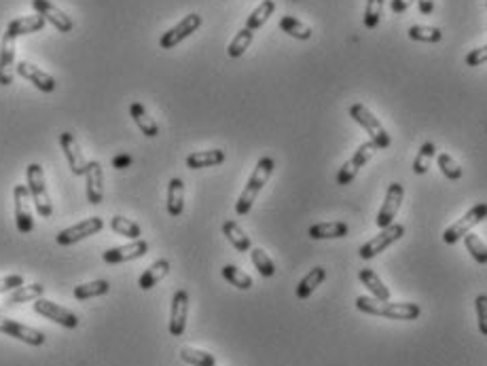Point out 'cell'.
<instances>
[{
	"mask_svg": "<svg viewBox=\"0 0 487 366\" xmlns=\"http://www.w3.org/2000/svg\"><path fill=\"white\" fill-rule=\"evenodd\" d=\"M273 168H276V161H273L271 157H261V159H258V163H256L254 172L250 174L248 183H246V186H244L242 195H240V199H238V203H236V212H238V216H246V214L252 210V205H254V201H256L258 193L263 190V186H265L267 181L271 178Z\"/></svg>",
	"mask_w": 487,
	"mask_h": 366,
	"instance_id": "6da1fadb",
	"label": "cell"
},
{
	"mask_svg": "<svg viewBox=\"0 0 487 366\" xmlns=\"http://www.w3.org/2000/svg\"><path fill=\"white\" fill-rule=\"evenodd\" d=\"M356 309L368 313V315H381L390 320H418L422 309L416 303H390V301H377L373 297H358L356 299Z\"/></svg>",
	"mask_w": 487,
	"mask_h": 366,
	"instance_id": "7a4b0ae2",
	"label": "cell"
},
{
	"mask_svg": "<svg viewBox=\"0 0 487 366\" xmlns=\"http://www.w3.org/2000/svg\"><path fill=\"white\" fill-rule=\"evenodd\" d=\"M350 117L365 129L366 133H368V138H371V142H373L377 148H388V146L392 144V138H390V133L386 131V127H383L381 121L366 108L365 104H361V102L352 104V106H350Z\"/></svg>",
	"mask_w": 487,
	"mask_h": 366,
	"instance_id": "3957f363",
	"label": "cell"
},
{
	"mask_svg": "<svg viewBox=\"0 0 487 366\" xmlns=\"http://www.w3.org/2000/svg\"><path fill=\"white\" fill-rule=\"evenodd\" d=\"M26 178H28V190L32 195V201L36 205V212L43 218H49L54 214V205L47 193V183H45V172L39 163H30L26 168Z\"/></svg>",
	"mask_w": 487,
	"mask_h": 366,
	"instance_id": "277c9868",
	"label": "cell"
},
{
	"mask_svg": "<svg viewBox=\"0 0 487 366\" xmlns=\"http://www.w3.org/2000/svg\"><path fill=\"white\" fill-rule=\"evenodd\" d=\"M487 218V203H477L475 208H471L462 218H458V223H453L451 227L445 229L443 233V242L447 245L458 244L466 233H471L479 223H483Z\"/></svg>",
	"mask_w": 487,
	"mask_h": 366,
	"instance_id": "5b68a950",
	"label": "cell"
},
{
	"mask_svg": "<svg viewBox=\"0 0 487 366\" xmlns=\"http://www.w3.org/2000/svg\"><path fill=\"white\" fill-rule=\"evenodd\" d=\"M405 238V225H398V223H392L390 227L381 229V233H377L373 240H368L365 245H361L358 250V256L365 258V260H371L373 256L386 252L392 244H396L398 240Z\"/></svg>",
	"mask_w": 487,
	"mask_h": 366,
	"instance_id": "8992f818",
	"label": "cell"
},
{
	"mask_svg": "<svg viewBox=\"0 0 487 366\" xmlns=\"http://www.w3.org/2000/svg\"><path fill=\"white\" fill-rule=\"evenodd\" d=\"M30 190L26 184H15L13 188V214H15V225L17 231L21 235L32 233L34 229V218H32V210H30Z\"/></svg>",
	"mask_w": 487,
	"mask_h": 366,
	"instance_id": "52a82bcc",
	"label": "cell"
},
{
	"mask_svg": "<svg viewBox=\"0 0 487 366\" xmlns=\"http://www.w3.org/2000/svg\"><path fill=\"white\" fill-rule=\"evenodd\" d=\"M199 26H201V15L189 13L174 28H170L168 32H164V36L159 39V47L161 49H174L179 43H183L184 39H189L193 32H197Z\"/></svg>",
	"mask_w": 487,
	"mask_h": 366,
	"instance_id": "ba28073f",
	"label": "cell"
},
{
	"mask_svg": "<svg viewBox=\"0 0 487 366\" xmlns=\"http://www.w3.org/2000/svg\"><path fill=\"white\" fill-rule=\"evenodd\" d=\"M403 197H405L403 184L392 183L388 186L383 205H381V210H379V214H377V220H375L379 229H386V227H390V225L394 223V218H396V214H398V210H401V205H403Z\"/></svg>",
	"mask_w": 487,
	"mask_h": 366,
	"instance_id": "9c48e42d",
	"label": "cell"
},
{
	"mask_svg": "<svg viewBox=\"0 0 487 366\" xmlns=\"http://www.w3.org/2000/svg\"><path fill=\"white\" fill-rule=\"evenodd\" d=\"M0 332L17 339V341H24L28 345H34V347H41L45 343V335L32 326H26V324H19L11 317H6L4 313H0Z\"/></svg>",
	"mask_w": 487,
	"mask_h": 366,
	"instance_id": "30bf717a",
	"label": "cell"
},
{
	"mask_svg": "<svg viewBox=\"0 0 487 366\" xmlns=\"http://www.w3.org/2000/svg\"><path fill=\"white\" fill-rule=\"evenodd\" d=\"M375 151H377V146H375L371 140L365 142V144H361V146L356 148V153L352 155V159L346 161L343 168L339 170V174H337V184L348 186V184L352 183V181L356 178V174L361 172V168H363L365 163H368V159L373 157Z\"/></svg>",
	"mask_w": 487,
	"mask_h": 366,
	"instance_id": "8fae6325",
	"label": "cell"
},
{
	"mask_svg": "<svg viewBox=\"0 0 487 366\" xmlns=\"http://www.w3.org/2000/svg\"><path fill=\"white\" fill-rule=\"evenodd\" d=\"M102 227H104V220H102L100 216H91V218L81 220V223L74 225V227H68V229L60 231L58 238H56V242L60 245H72L76 244L79 240H85V238H89V235L100 233Z\"/></svg>",
	"mask_w": 487,
	"mask_h": 366,
	"instance_id": "7c38bea8",
	"label": "cell"
},
{
	"mask_svg": "<svg viewBox=\"0 0 487 366\" xmlns=\"http://www.w3.org/2000/svg\"><path fill=\"white\" fill-rule=\"evenodd\" d=\"M34 311H36L39 315H43V317H47V320L60 324L64 328H76V326H79V315H76V313H72L70 309L58 305V303H54V301H49V299H43V297L36 299V301H34Z\"/></svg>",
	"mask_w": 487,
	"mask_h": 366,
	"instance_id": "4fadbf2b",
	"label": "cell"
},
{
	"mask_svg": "<svg viewBox=\"0 0 487 366\" xmlns=\"http://www.w3.org/2000/svg\"><path fill=\"white\" fill-rule=\"evenodd\" d=\"M32 6H34V11H36L39 15H43L45 21H49L58 32H61V34L72 32L74 21H72L61 9H58L51 0H32Z\"/></svg>",
	"mask_w": 487,
	"mask_h": 366,
	"instance_id": "5bb4252c",
	"label": "cell"
},
{
	"mask_svg": "<svg viewBox=\"0 0 487 366\" xmlns=\"http://www.w3.org/2000/svg\"><path fill=\"white\" fill-rule=\"evenodd\" d=\"M15 72H17V66H15V39L4 32L2 41H0V85L9 87L15 81Z\"/></svg>",
	"mask_w": 487,
	"mask_h": 366,
	"instance_id": "9a60e30c",
	"label": "cell"
},
{
	"mask_svg": "<svg viewBox=\"0 0 487 366\" xmlns=\"http://www.w3.org/2000/svg\"><path fill=\"white\" fill-rule=\"evenodd\" d=\"M60 146L68 159V166L72 170L74 176H85L87 172V161L83 157V151L79 146V142L74 140V136L70 131H61L60 133Z\"/></svg>",
	"mask_w": 487,
	"mask_h": 366,
	"instance_id": "2e32d148",
	"label": "cell"
},
{
	"mask_svg": "<svg viewBox=\"0 0 487 366\" xmlns=\"http://www.w3.org/2000/svg\"><path fill=\"white\" fill-rule=\"evenodd\" d=\"M17 74L21 76V78H26L28 83H32L36 89H41V91H45V93H51L54 89H56V78L51 76V74H47L45 70H41L36 63H32V61L24 60L17 63Z\"/></svg>",
	"mask_w": 487,
	"mask_h": 366,
	"instance_id": "e0dca14e",
	"label": "cell"
},
{
	"mask_svg": "<svg viewBox=\"0 0 487 366\" xmlns=\"http://www.w3.org/2000/svg\"><path fill=\"white\" fill-rule=\"evenodd\" d=\"M186 317H189V293L186 290H176L172 299V311H170V335L172 337H183L186 328Z\"/></svg>",
	"mask_w": 487,
	"mask_h": 366,
	"instance_id": "ac0fdd59",
	"label": "cell"
},
{
	"mask_svg": "<svg viewBox=\"0 0 487 366\" xmlns=\"http://www.w3.org/2000/svg\"><path fill=\"white\" fill-rule=\"evenodd\" d=\"M149 252V244L144 240H134L129 244L117 245V248H111L104 252V260L111 263V265H117V263H127V260H136L140 256H144Z\"/></svg>",
	"mask_w": 487,
	"mask_h": 366,
	"instance_id": "d6986e66",
	"label": "cell"
},
{
	"mask_svg": "<svg viewBox=\"0 0 487 366\" xmlns=\"http://www.w3.org/2000/svg\"><path fill=\"white\" fill-rule=\"evenodd\" d=\"M85 181H87V199L89 203L98 205L104 199V170L100 161H89L87 163V172H85Z\"/></svg>",
	"mask_w": 487,
	"mask_h": 366,
	"instance_id": "ffe728a7",
	"label": "cell"
},
{
	"mask_svg": "<svg viewBox=\"0 0 487 366\" xmlns=\"http://www.w3.org/2000/svg\"><path fill=\"white\" fill-rule=\"evenodd\" d=\"M45 28V17L43 15H28V17H17V19H11L6 24V34H11L13 39H19V36H26V34H34V32H41Z\"/></svg>",
	"mask_w": 487,
	"mask_h": 366,
	"instance_id": "44dd1931",
	"label": "cell"
},
{
	"mask_svg": "<svg viewBox=\"0 0 487 366\" xmlns=\"http://www.w3.org/2000/svg\"><path fill=\"white\" fill-rule=\"evenodd\" d=\"M225 161V151L212 148V151H195L186 157V168L189 170H204V168H214Z\"/></svg>",
	"mask_w": 487,
	"mask_h": 366,
	"instance_id": "7402d4cb",
	"label": "cell"
},
{
	"mask_svg": "<svg viewBox=\"0 0 487 366\" xmlns=\"http://www.w3.org/2000/svg\"><path fill=\"white\" fill-rule=\"evenodd\" d=\"M350 233V227L346 223H339V220H333V223H318V225H311L307 235L311 240H339V238H346Z\"/></svg>",
	"mask_w": 487,
	"mask_h": 366,
	"instance_id": "603a6c76",
	"label": "cell"
},
{
	"mask_svg": "<svg viewBox=\"0 0 487 366\" xmlns=\"http://www.w3.org/2000/svg\"><path fill=\"white\" fill-rule=\"evenodd\" d=\"M129 115L134 123L138 125V129L146 136V138H157L159 136V125L155 123V119L146 113V108L140 102L129 104Z\"/></svg>",
	"mask_w": 487,
	"mask_h": 366,
	"instance_id": "cb8c5ba5",
	"label": "cell"
},
{
	"mask_svg": "<svg viewBox=\"0 0 487 366\" xmlns=\"http://www.w3.org/2000/svg\"><path fill=\"white\" fill-rule=\"evenodd\" d=\"M170 273V260H166V258H159V260H155L142 275H140V280H138V286L142 288V290H151L153 286H157L166 275Z\"/></svg>",
	"mask_w": 487,
	"mask_h": 366,
	"instance_id": "d4e9b609",
	"label": "cell"
},
{
	"mask_svg": "<svg viewBox=\"0 0 487 366\" xmlns=\"http://www.w3.org/2000/svg\"><path fill=\"white\" fill-rule=\"evenodd\" d=\"M358 280L363 282V286H365L366 290L373 295V299H377V301H390V290H388V286L381 282V278H379L373 269H363V271L358 273Z\"/></svg>",
	"mask_w": 487,
	"mask_h": 366,
	"instance_id": "484cf974",
	"label": "cell"
},
{
	"mask_svg": "<svg viewBox=\"0 0 487 366\" xmlns=\"http://www.w3.org/2000/svg\"><path fill=\"white\" fill-rule=\"evenodd\" d=\"M45 295V286L43 284H30V286H19L15 288L2 303L6 305H19V303H28V301H36Z\"/></svg>",
	"mask_w": 487,
	"mask_h": 366,
	"instance_id": "4316f807",
	"label": "cell"
},
{
	"mask_svg": "<svg viewBox=\"0 0 487 366\" xmlns=\"http://www.w3.org/2000/svg\"><path fill=\"white\" fill-rule=\"evenodd\" d=\"M168 214L170 216H181L184 210V183L181 178H172L168 184Z\"/></svg>",
	"mask_w": 487,
	"mask_h": 366,
	"instance_id": "83f0119b",
	"label": "cell"
},
{
	"mask_svg": "<svg viewBox=\"0 0 487 366\" xmlns=\"http://www.w3.org/2000/svg\"><path fill=\"white\" fill-rule=\"evenodd\" d=\"M223 233H225V238L229 240V244L234 245L238 252H250L252 242H250V238L244 233V229L236 223V220H227V223L223 225Z\"/></svg>",
	"mask_w": 487,
	"mask_h": 366,
	"instance_id": "f1b7e54d",
	"label": "cell"
},
{
	"mask_svg": "<svg viewBox=\"0 0 487 366\" xmlns=\"http://www.w3.org/2000/svg\"><path fill=\"white\" fill-rule=\"evenodd\" d=\"M326 280V269L324 267H313L307 275H305L303 280L299 282V286H297V297L303 301V299H307V297H311V293L322 284Z\"/></svg>",
	"mask_w": 487,
	"mask_h": 366,
	"instance_id": "f546056e",
	"label": "cell"
},
{
	"mask_svg": "<svg viewBox=\"0 0 487 366\" xmlns=\"http://www.w3.org/2000/svg\"><path fill=\"white\" fill-rule=\"evenodd\" d=\"M280 30L286 32L288 36L297 39V41H309L311 34H313L311 28H309L307 24H303L301 19H297V17H293V15H284V17L280 19Z\"/></svg>",
	"mask_w": 487,
	"mask_h": 366,
	"instance_id": "4dcf8cb0",
	"label": "cell"
},
{
	"mask_svg": "<svg viewBox=\"0 0 487 366\" xmlns=\"http://www.w3.org/2000/svg\"><path fill=\"white\" fill-rule=\"evenodd\" d=\"M111 290V284L106 280H96V282H87V284H81L72 290L74 299L76 301H85V299H96V297H102Z\"/></svg>",
	"mask_w": 487,
	"mask_h": 366,
	"instance_id": "1f68e13d",
	"label": "cell"
},
{
	"mask_svg": "<svg viewBox=\"0 0 487 366\" xmlns=\"http://www.w3.org/2000/svg\"><path fill=\"white\" fill-rule=\"evenodd\" d=\"M276 11V2L273 0H263L250 15H248V19H246V28L248 30H258L261 26H265V21L271 17V13Z\"/></svg>",
	"mask_w": 487,
	"mask_h": 366,
	"instance_id": "d6a6232c",
	"label": "cell"
},
{
	"mask_svg": "<svg viewBox=\"0 0 487 366\" xmlns=\"http://www.w3.org/2000/svg\"><path fill=\"white\" fill-rule=\"evenodd\" d=\"M250 260L254 265V269L263 275V278H273L276 275V265L269 258V254L263 248H250Z\"/></svg>",
	"mask_w": 487,
	"mask_h": 366,
	"instance_id": "836d02e7",
	"label": "cell"
},
{
	"mask_svg": "<svg viewBox=\"0 0 487 366\" xmlns=\"http://www.w3.org/2000/svg\"><path fill=\"white\" fill-rule=\"evenodd\" d=\"M407 36L416 43H430V45L443 41L441 28H434V26H411L407 30Z\"/></svg>",
	"mask_w": 487,
	"mask_h": 366,
	"instance_id": "e575fe53",
	"label": "cell"
},
{
	"mask_svg": "<svg viewBox=\"0 0 487 366\" xmlns=\"http://www.w3.org/2000/svg\"><path fill=\"white\" fill-rule=\"evenodd\" d=\"M111 231H115L117 235H123L127 240H140L142 231H140V225L129 220V218H123V216H115L111 218Z\"/></svg>",
	"mask_w": 487,
	"mask_h": 366,
	"instance_id": "d590c367",
	"label": "cell"
},
{
	"mask_svg": "<svg viewBox=\"0 0 487 366\" xmlns=\"http://www.w3.org/2000/svg\"><path fill=\"white\" fill-rule=\"evenodd\" d=\"M252 39H254V32L248 30V28H242V30L231 39V43H229V47H227V56H229V58H242L244 54H246V49L252 45Z\"/></svg>",
	"mask_w": 487,
	"mask_h": 366,
	"instance_id": "8d00e7d4",
	"label": "cell"
},
{
	"mask_svg": "<svg viewBox=\"0 0 487 366\" xmlns=\"http://www.w3.org/2000/svg\"><path fill=\"white\" fill-rule=\"evenodd\" d=\"M181 360L191 366H216V358L204 350H195V347H183L181 350Z\"/></svg>",
	"mask_w": 487,
	"mask_h": 366,
	"instance_id": "74e56055",
	"label": "cell"
},
{
	"mask_svg": "<svg viewBox=\"0 0 487 366\" xmlns=\"http://www.w3.org/2000/svg\"><path fill=\"white\" fill-rule=\"evenodd\" d=\"M223 278H225L231 286H236V288H240V290H250V288H252V278H250L248 273H244L242 269H238L236 265H225V267H223Z\"/></svg>",
	"mask_w": 487,
	"mask_h": 366,
	"instance_id": "f35d334b",
	"label": "cell"
},
{
	"mask_svg": "<svg viewBox=\"0 0 487 366\" xmlns=\"http://www.w3.org/2000/svg\"><path fill=\"white\" fill-rule=\"evenodd\" d=\"M436 163H438V170L443 172V176H445L447 181L456 183V181L462 178V168H460V163H458L451 155L441 153V155L436 157Z\"/></svg>",
	"mask_w": 487,
	"mask_h": 366,
	"instance_id": "ab89813d",
	"label": "cell"
},
{
	"mask_svg": "<svg viewBox=\"0 0 487 366\" xmlns=\"http://www.w3.org/2000/svg\"><path fill=\"white\" fill-rule=\"evenodd\" d=\"M464 244H466V250L471 252V256L479 265H487V245L483 244V240L475 231H471V233L464 235Z\"/></svg>",
	"mask_w": 487,
	"mask_h": 366,
	"instance_id": "60d3db41",
	"label": "cell"
},
{
	"mask_svg": "<svg viewBox=\"0 0 487 366\" xmlns=\"http://www.w3.org/2000/svg\"><path fill=\"white\" fill-rule=\"evenodd\" d=\"M434 155H436V146H434V142H424L422 146H420V153H418V157H416V161H413V172L416 174H426L428 168H430V161L434 159Z\"/></svg>",
	"mask_w": 487,
	"mask_h": 366,
	"instance_id": "b9f144b4",
	"label": "cell"
},
{
	"mask_svg": "<svg viewBox=\"0 0 487 366\" xmlns=\"http://www.w3.org/2000/svg\"><path fill=\"white\" fill-rule=\"evenodd\" d=\"M381 11H383V0H366V9H365L366 30H375V28L379 26Z\"/></svg>",
	"mask_w": 487,
	"mask_h": 366,
	"instance_id": "7bdbcfd3",
	"label": "cell"
},
{
	"mask_svg": "<svg viewBox=\"0 0 487 366\" xmlns=\"http://www.w3.org/2000/svg\"><path fill=\"white\" fill-rule=\"evenodd\" d=\"M475 309H477V320H479V332L487 337V295H479L475 299Z\"/></svg>",
	"mask_w": 487,
	"mask_h": 366,
	"instance_id": "ee69618b",
	"label": "cell"
},
{
	"mask_svg": "<svg viewBox=\"0 0 487 366\" xmlns=\"http://www.w3.org/2000/svg\"><path fill=\"white\" fill-rule=\"evenodd\" d=\"M24 286V275L15 273V275H6V278H0V295L2 293H9V290H15Z\"/></svg>",
	"mask_w": 487,
	"mask_h": 366,
	"instance_id": "f6af8a7d",
	"label": "cell"
},
{
	"mask_svg": "<svg viewBox=\"0 0 487 366\" xmlns=\"http://www.w3.org/2000/svg\"><path fill=\"white\" fill-rule=\"evenodd\" d=\"M483 63H487V45L479 47V49H473L466 56V66H471V68H477V66H483Z\"/></svg>",
	"mask_w": 487,
	"mask_h": 366,
	"instance_id": "bcb514c9",
	"label": "cell"
},
{
	"mask_svg": "<svg viewBox=\"0 0 487 366\" xmlns=\"http://www.w3.org/2000/svg\"><path fill=\"white\" fill-rule=\"evenodd\" d=\"M416 0H392L390 2V9H392V13H405V11H409L411 9V4H413Z\"/></svg>",
	"mask_w": 487,
	"mask_h": 366,
	"instance_id": "7dc6e473",
	"label": "cell"
},
{
	"mask_svg": "<svg viewBox=\"0 0 487 366\" xmlns=\"http://www.w3.org/2000/svg\"><path fill=\"white\" fill-rule=\"evenodd\" d=\"M131 166V157L129 155H117L115 159H113V168L115 170H125V168H129Z\"/></svg>",
	"mask_w": 487,
	"mask_h": 366,
	"instance_id": "c3c4849f",
	"label": "cell"
},
{
	"mask_svg": "<svg viewBox=\"0 0 487 366\" xmlns=\"http://www.w3.org/2000/svg\"><path fill=\"white\" fill-rule=\"evenodd\" d=\"M418 2V9L422 15H430L434 11V0H416Z\"/></svg>",
	"mask_w": 487,
	"mask_h": 366,
	"instance_id": "681fc988",
	"label": "cell"
}]
</instances>
